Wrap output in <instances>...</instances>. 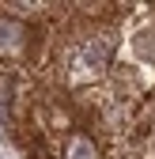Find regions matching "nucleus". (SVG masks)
<instances>
[{
  "mask_svg": "<svg viewBox=\"0 0 155 159\" xmlns=\"http://www.w3.org/2000/svg\"><path fill=\"white\" fill-rule=\"evenodd\" d=\"M113 49H117V42H113V34H106V30L80 34L64 49V76H68V84H99L110 72Z\"/></svg>",
  "mask_w": 155,
  "mask_h": 159,
  "instance_id": "nucleus-1",
  "label": "nucleus"
},
{
  "mask_svg": "<svg viewBox=\"0 0 155 159\" xmlns=\"http://www.w3.org/2000/svg\"><path fill=\"white\" fill-rule=\"evenodd\" d=\"M34 42V30L15 15H0V61H23Z\"/></svg>",
  "mask_w": 155,
  "mask_h": 159,
  "instance_id": "nucleus-2",
  "label": "nucleus"
},
{
  "mask_svg": "<svg viewBox=\"0 0 155 159\" xmlns=\"http://www.w3.org/2000/svg\"><path fill=\"white\" fill-rule=\"evenodd\" d=\"M64 159H99V144L87 133H72L64 140Z\"/></svg>",
  "mask_w": 155,
  "mask_h": 159,
  "instance_id": "nucleus-3",
  "label": "nucleus"
},
{
  "mask_svg": "<svg viewBox=\"0 0 155 159\" xmlns=\"http://www.w3.org/2000/svg\"><path fill=\"white\" fill-rule=\"evenodd\" d=\"M8 114H11V80L0 76V121H8Z\"/></svg>",
  "mask_w": 155,
  "mask_h": 159,
  "instance_id": "nucleus-5",
  "label": "nucleus"
},
{
  "mask_svg": "<svg viewBox=\"0 0 155 159\" xmlns=\"http://www.w3.org/2000/svg\"><path fill=\"white\" fill-rule=\"evenodd\" d=\"M132 53H136L144 65H155V23L136 30V38H132Z\"/></svg>",
  "mask_w": 155,
  "mask_h": 159,
  "instance_id": "nucleus-4",
  "label": "nucleus"
}]
</instances>
